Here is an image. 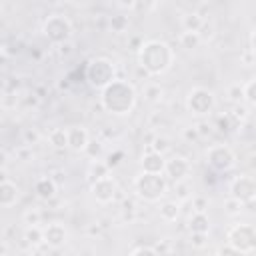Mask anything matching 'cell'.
<instances>
[{"mask_svg":"<svg viewBox=\"0 0 256 256\" xmlns=\"http://www.w3.org/2000/svg\"><path fill=\"white\" fill-rule=\"evenodd\" d=\"M138 102V92L132 82L114 78L100 90V104L108 114L114 116H128Z\"/></svg>","mask_w":256,"mask_h":256,"instance_id":"6da1fadb","label":"cell"},{"mask_svg":"<svg viewBox=\"0 0 256 256\" xmlns=\"http://www.w3.org/2000/svg\"><path fill=\"white\" fill-rule=\"evenodd\" d=\"M174 62V50L168 42L164 40H146L138 48V66L150 74V76H160L170 70Z\"/></svg>","mask_w":256,"mask_h":256,"instance_id":"7a4b0ae2","label":"cell"},{"mask_svg":"<svg viewBox=\"0 0 256 256\" xmlns=\"http://www.w3.org/2000/svg\"><path fill=\"white\" fill-rule=\"evenodd\" d=\"M134 192L144 202H160V198H164L166 192H168L166 176L150 174V172H140L134 178Z\"/></svg>","mask_w":256,"mask_h":256,"instance_id":"3957f363","label":"cell"},{"mask_svg":"<svg viewBox=\"0 0 256 256\" xmlns=\"http://www.w3.org/2000/svg\"><path fill=\"white\" fill-rule=\"evenodd\" d=\"M116 78V66L110 58H104V56H96L92 58L88 64H86V70H84V80L96 88V90H102L106 84H110L112 80Z\"/></svg>","mask_w":256,"mask_h":256,"instance_id":"277c9868","label":"cell"},{"mask_svg":"<svg viewBox=\"0 0 256 256\" xmlns=\"http://www.w3.org/2000/svg\"><path fill=\"white\" fill-rule=\"evenodd\" d=\"M42 34H44V38L50 44L58 46L62 42L72 40L74 26H72V22H70L68 16H64V14H50L44 20V24H42Z\"/></svg>","mask_w":256,"mask_h":256,"instance_id":"5b68a950","label":"cell"},{"mask_svg":"<svg viewBox=\"0 0 256 256\" xmlns=\"http://www.w3.org/2000/svg\"><path fill=\"white\" fill-rule=\"evenodd\" d=\"M226 242L238 252V254H252L256 250V228L246 222H238L228 228Z\"/></svg>","mask_w":256,"mask_h":256,"instance_id":"8992f818","label":"cell"},{"mask_svg":"<svg viewBox=\"0 0 256 256\" xmlns=\"http://www.w3.org/2000/svg\"><path fill=\"white\" fill-rule=\"evenodd\" d=\"M214 106H216V96L212 90L204 86H194L186 96V110L192 116H206L214 110Z\"/></svg>","mask_w":256,"mask_h":256,"instance_id":"52a82bcc","label":"cell"},{"mask_svg":"<svg viewBox=\"0 0 256 256\" xmlns=\"http://www.w3.org/2000/svg\"><path fill=\"white\" fill-rule=\"evenodd\" d=\"M206 162L214 172H230L238 158L228 144H212L206 150Z\"/></svg>","mask_w":256,"mask_h":256,"instance_id":"ba28073f","label":"cell"},{"mask_svg":"<svg viewBox=\"0 0 256 256\" xmlns=\"http://www.w3.org/2000/svg\"><path fill=\"white\" fill-rule=\"evenodd\" d=\"M228 192H230L232 198L240 200L242 204H252L254 198H256V182H254L252 176L240 174V176H236V178L230 182Z\"/></svg>","mask_w":256,"mask_h":256,"instance_id":"9c48e42d","label":"cell"},{"mask_svg":"<svg viewBox=\"0 0 256 256\" xmlns=\"http://www.w3.org/2000/svg\"><path fill=\"white\" fill-rule=\"evenodd\" d=\"M90 192H92V196H94L96 202H100V204H110V202H114L116 196H118V182L108 174V176H104V178H98V180L90 182Z\"/></svg>","mask_w":256,"mask_h":256,"instance_id":"30bf717a","label":"cell"},{"mask_svg":"<svg viewBox=\"0 0 256 256\" xmlns=\"http://www.w3.org/2000/svg\"><path fill=\"white\" fill-rule=\"evenodd\" d=\"M164 174L172 182L184 180L190 174V162H188V158H184V156H172V158L164 160Z\"/></svg>","mask_w":256,"mask_h":256,"instance_id":"8fae6325","label":"cell"},{"mask_svg":"<svg viewBox=\"0 0 256 256\" xmlns=\"http://www.w3.org/2000/svg\"><path fill=\"white\" fill-rule=\"evenodd\" d=\"M42 236H44V244L48 248H60L66 244L68 238V230L62 222H50L46 228H42Z\"/></svg>","mask_w":256,"mask_h":256,"instance_id":"7c38bea8","label":"cell"},{"mask_svg":"<svg viewBox=\"0 0 256 256\" xmlns=\"http://www.w3.org/2000/svg\"><path fill=\"white\" fill-rule=\"evenodd\" d=\"M164 154H158L154 150H146L140 158V168L142 172H150V174H164Z\"/></svg>","mask_w":256,"mask_h":256,"instance_id":"4fadbf2b","label":"cell"},{"mask_svg":"<svg viewBox=\"0 0 256 256\" xmlns=\"http://www.w3.org/2000/svg\"><path fill=\"white\" fill-rule=\"evenodd\" d=\"M68 148L74 152H82L90 140V134L84 126H70L68 130Z\"/></svg>","mask_w":256,"mask_h":256,"instance_id":"5bb4252c","label":"cell"},{"mask_svg":"<svg viewBox=\"0 0 256 256\" xmlns=\"http://www.w3.org/2000/svg\"><path fill=\"white\" fill-rule=\"evenodd\" d=\"M34 192H36V196H38L40 200L48 202V200H52V198L56 196L58 184H56V180H54L52 176H40V178L34 182Z\"/></svg>","mask_w":256,"mask_h":256,"instance_id":"9a60e30c","label":"cell"},{"mask_svg":"<svg viewBox=\"0 0 256 256\" xmlns=\"http://www.w3.org/2000/svg\"><path fill=\"white\" fill-rule=\"evenodd\" d=\"M18 200H20V188L10 180H2L0 182V206H14Z\"/></svg>","mask_w":256,"mask_h":256,"instance_id":"2e32d148","label":"cell"},{"mask_svg":"<svg viewBox=\"0 0 256 256\" xmlns=\"http://www.w3.org/2000/svg\"><path fill=\"white\" fill-rule=\"evenodd\" d=\"M188 230L190 232H202L208 234L210 232V218L206 212H194L188 216Z\"/></svg>","mask_w":256,"mask_h":256,"instance_id":"e0dca14e","label":"cell"},{"mask_svg":"<svg viewBox=\"0 0 256 256\" xmlns=\"http://www.w3.org/2000/svg\"><path fill=\"white\" fill-rule=\"evenodd\" d=\"M158 214H160V218L164 222H176L178 216H180V202H176V200L162 202L160 208H158Z\"/></svg>","mask_w":256,"mask_h":256,"instance_id":"ac0fdd59","label":"cell"},{"mask_svg":"<svg viewBox=\"0 0 256 256\" xmlns=\"http://www.w3.org/2000/svg\"><path fill=\"white\" fill-rule=\"evenodd\" d=\"M22 240H24L28 246H32V248L44 244V236H42V228H40V224L26 226L24 232H22Z\"/></svg>","mask_w":256,"mask_h":256,"instance_id":"d6986e66","label":"cell"},{"mask_svg":"<svg viewBox=\"0 0 256 256\" xmlns=\"http://www.w3.org/2000/svg\"><path fill=\"white\" fill-rule=\"evenodd\" d=\"M48 142L54 150H66L68 148V132L64 128H54L48 134Z\"/></svg>","mask_w":256,"mask_h":256,"instance_id":"ffe728a7","label":"cell"},{"mask_svg":"<svg viewBox=\"0 0 256 256\" xmlns=\"http://www.w3.org/2000/svg\"><path fill=\"white\" fill-rule=\"evenodd\" d=\"M180 22H182V28L186 32H198L200 26L204 24V18L198 12H186V14H182V20Z\"/></svg>","mask_w":256,"mask_h":256,"instance_id":"44dd1931","label":"cell"},{"mask_svg":"<svg viewBox=\"0 0 256 256\" xmlns=\"http://www.w3.org/2000/svg\"><path fill=\"white\" fill-rule=\"evenodd\" d=\"M108 172H110V168L106 166V162H102V160H92L90 162V166H88V180L90 182H94V180H98V178H104V176H108Z\"/></svg>","mask_w":256,"mask_h":256,"instance_id":"7402d4cb","label":"cell"},{"mask_svg":"<svg viewBox=\"0 0 256 256\" xmlns=\"http://www.w3.org/2000/svg\"><path fill=\"white\" fill-rule=\"evenodd\" d=\"M178 44H180V48H184V50H196L200 44H202V40H200V36H198V32H182L180 36H178Z\"/></svg>","mask_w":256,"mask_h":256,"instance_id":"603a6c76","label":"cell"},{"mask_svg":"<svg viewBox=\"0 0 256 256\" xmlns=\"http://www.w3.org/2000/svg\"><path fill=\"white\" fill-rule=\"evenodd\" d=\"M128 26H130V18L124 16V14H114V16L108 18V28H110L114 34H122V32H126Z\"/></svg>","mask_w":256,"mask_h":256,"instance_id":"cb8c5ba5","label":"cell"},{"mask_svg":"<svg viewBox=\"0 0 256 256\" xmlns=\"http://www.w3.org/2000/svg\"><path fill=\"white\" fill-rule=\"evenodd\" d=\"M144 98H146L150 104H158V102L164 98V90H162V86L156 84V82L146 84V86H144Z\"/></svg>","mask_w":256,"mask_h":256,"instance_id":"d4e9b609","label":"cell"},{"mask_svg":"<svg viewBox=\"0 0 256 256\" xmlns=\"http://www.w3.org/2000/svg\"><path fill=\"white\" fill-rule=\"evenodd\" d=\"M148 148L154 150V152H158V154H166V152L172 148V144H170V138H168V136L154 134V138H152V142L148 144Z\"/></svg>","mask_w":256,"mask_h":256,"instance_id":"484cf974","label":"cell"},{"mask_svg":"<svg viewBox=\"0 0 256 256\" xmlns=\"http://www.w3.org/2000/svg\"><path fill=\"white\" fill-rule=\"evenodd\" d=\"M242 102L248 106L256 104V80H248L246 84H242Z\"/></svg>","mask_w":256,"mask_h":256,"instance_id":"4316f807","label":"cell"},{"mask_svg":"<svg viewBox=\"0 0 256 256\" xmlns=\"http://www.w3.org/2000/svg\"><path fill=\"white\" fill-rule=\"evenodd\" d=\"M230 116H232V120H236V122H244V120H248L250 118V106L248 104H244V102H238V104H234V108H232V112H230Z\"/></svg>","mask_w":256,"mask_h":256,"instance_id":"83f0119b","label":"cell"},{"mask_svg":"<svg viewBox=\"0 0 256 256\" xmlns=\"http://www.w3.org/2000/svg\"><path fill=\"white\" fill-rule=\"evenodd\" d=\"M174 192H176V200L178 202H188L190 200V184L186 182V178L174 182Z\"/></svg>","mask_w":256,"mask_h":256,"instance_id":"f1b7e54d","label":"cell"},{"mask_svg":"<svg viewBox=\"0 0 256 256\" xmlns=\"http://www.w3.org/2000/svg\"><path fill=\"white\" fill-rule=\"evenodd\" d=\"M102 142H98V140H88V144H86V148L82 150L90 160H96V158H100V154H102Z\"/></svg>","mask_w":256,"mask_h":256,"instance_id":"f546056e","label":"cell"},{"mask_svg":"<svg viewBox=\"0 0 256 256\" xmlns=\"http://www.w3.org/2000/svg\"><path fill=\"white\" fill-rule=\"evenodd\" d=\"M22 222L26 226H34V224H40L42 222V212L38 208H28L24 214H22Z\"/></svg>","mask_w":256,"mask_h":256,"instance_id":"4dcf8cb0","label":"cell"},{"mask_svg":"<svg viewBox=\"0 0 256 256\" xmlns=\"http://www.w3.org/2000/svg\"><path fill=\"white\" fill-rule=\"evenodd\" d=\"M242 206H244V204H242L240 200L232 198V196H228V198L224 200V212H226L228 216H236V214H240Z\"/></svg>","mask_w":256,"mask_h":256,"instance_id":"1f68e13d","label":"cell"},{"mask_svg":"<svg viewBox=\"0 0 256 256\" xmlns=\"http://www.w3.org/2000/svg\"><path fill=\"white\" fill-rule=\"evenodd\" d=\"M20 104V92H4L0 106L2 108H16Z\"/></svg>","mask_w":256,"mask_h":256,"instance_id":"d6a6232c","label":"cell"},{"mask_svg":"<svg viewBox=\"0 0 256 256\" xmlns=\"http://www.w3.org/2000/svg\"><path fill=\"white\" fill-rule=\"evenodd\" d=\"M226 96H228V100H230L232 104L242 102V84H230V86L226 88Z\"/></svg>","mask_w":256,"mask_h":256,"instance_id":"836d02e7","label":"cell"},{"mask_svg":"<svg viewBox=\"0 0 256 256\" xmlns=\"http://www.w3.org/2000/svg\"><path fill=\"white\" fill-rule=\"evenodd\" d=\"M22 140H24V144L34 146V144L40 142V134H38L36 128H24V130H22Z\"/></svg>","mask_w":256,"mask_h":256,"instance_id":"e575fe53","label":"cell"},{"mask_svg":"<svg viewBox=\"0 0 256 256\" xmlns=\"http://www.w3.org/2000/svg\"><path fill=\"white\" fill-rule=\"evenodd\" d=\"M232 122H234V120H232L230 114H222V116L218 118V122H216V130L226 134V132H230V128H232Z\"/></svg>","mask_w":256,"mask_h":256,"instance_id":"d590c367","label":"cell"},{"mask_svg":"<svg viewBox=\"0 0 256 256\" xmlns=\"http://www.w3.org/2000/svg\"><path fill=\"white\" fill-rule=\"evenodd\" d=\"M208 242V234H202V232H190V244L192 248H204Z\"/></svg>","mask_w":256,"mask_h":256,"instance_id":"8d00e7d4","label":"cell"},{"mask_svg":"<svg viewBox=\"0 0 256 256\" xmlns=\"http://www.w3.org/2000/svg\"><path fill=\"white\" fill-rule=\"evenodd\" d=\"M122 158H124V152H122V150H114V152H110V154L106 156V166L112 170V168H116V166L122 162Z\"/></svg>","mask_w":256,"mask_h":256,"instance_id":"74e56055","label":"cell"},{"mask_svg":"<svg viewBox=\"0 0 256 256\" xmlns=\"http://www.w3.org/2000/svg\"><path fill=\"white\" fill-rule=\"evenodd\" d=\"M194 128H196V132H198V138H208V136H212V132H214V128H212L210 122H198Z\"/></svg>","mask_w":256,"mask_h":256,"instance_id":"f35d334b","label":"cell"},{"mask_svg":"<svg viewBox=\"0 0 256 256\" xmlns=\"http://www.w3.org/2000/svg\"><path fill=\"white\" fill-rule=\"evenodd\" d=\"M190 204H192V210L194 212H206L208 210V200L204 196H194L190 200Z\"/></svg>","mask_w":256,"mask_h":256,"instance_id":"ab89813d","label":"cell"},{"mask_svg":"<svg viewBox=\"0 0 256 256\" xmlns=\"http://www.w3.org/2000/svg\"><path fill=\"white\" fill-rule=\"evenodd\" d=\"M128 254H132V256H136V254H156V248L154 246H148V244H138V246L130 248Z\"/></svg>","mask_w":256,"mask_h":256,"instance_id":"60d3db41","label":"cell"},{"mask_svg":"<svg viewBox=\"0 0 256 256\" xmlns=\"http://www.w3.org/2000/svg\"><path fill=\"white\" fill-rule=\"evenodd\" d=\"M198 36H200L202 42H204V40H210V38L214 36V26L208 24V22H204V24L200 26V30H198Z\"/></svg>","mask_w":256,"mask_h":256,"instance_id":"b9f144b4","label":"cell"},{"mask_svg":"<svg viewBox=\"0 0 256 256\" xmlns=\"http://www.w3.org/2000/svg\"><path fill=\"white\" fill-rule=\"evenodd\" d=\"M180 136H182L186 142H196V140H200V138H198V132H196L194 126H186V128H182Z\"/></svg>","mask_w":256,"mask_h":256,"instance_id":"7bdbcfd3","label":"cell"},{"mask_svg":"<svg viewBox=\"0 0 256 256\" xmlns=\"http://www.w3.org/2000/svg\"><path fill=\"white\" fill-rule=\"evenodd\" d=\"M16 158H18V160H22V162L30 160V158H32V146H28V144H22V146L16 150Z\"/></svg>","mask_w":256,"mask_h":256,"instance_id":"ee69618b","label":"cell"},{"mask_svg":"<svg viewBox=\"0 0 256 256\" xmlns=\"http://www.w3.org/2000/svg\"><path fill=\"white\" fill-rule=\"evenodd\" d=\"M20 102L26 104V106H38L40 96L36 92H26V96H20Z\"/></svg>","mask_w":256,"mask_h":256,"instance_id":"f6af8a7d","label":"cell"},{"mask_svg":"<svg viewBox=\"0 0 256 256\" xmlns=\"http://www.w3.org/2000/svg\"><path fill=\"white\" fill-rule=\"evenodd\" d=\"M56 50H58V54L62 56V58H68L72 52H74V48H72V40H68V42H62V44H58L56 46Z\"/></svg>","mask_w":256,"mask_h":256,"instance_id":"bcb514c9","label":"cell"},{"mask_svg":"<svg viewBox=\"0 0 256 256\" xmlns=\"http://www.w3.org/2000/svg\"><path fill=\"white\" fill-rule=\"evenodd\" d=\"M4 92H20V80L18 78H10L4 86Z\"/></svg>","mask_w":256,"mask_h":256,"instance_id":"7dc6e473","label":"cell"},{"mask_svg":"<svg viewBox=\"0 0 256 256\" xmlns=\"http://www.w3.org/2000/svg\"><path fill=\"white\" fill-rule=\"evenodd\" d=\"M116 4H118V8H122V10H134L136 8V4H138V0H116Z\"/></svg>","mask_w":256,"mask_h":256,"instance_id":"c3c4849f","label":"cell"},{"mask_svg":"<svg viewBox=\"0 0 256 256\" xmlns=\"http://www.w3.org/2000/svg\"><path fill=\"white\" fill-rule=\"evenodd\" d=\"M8 62H10V54L6 52L4 46H0V70H4L8 66Z\"/></svg>","mask_w":256,"mask_h":256,"instance_id":"681fc988","label":"cell"},{"mask_svg":"<svg viewBox=\"0 0 256 256\" xmlns=\"http://www.w3.org/2000/svg\"><path fill=\"white\" fill-rule=\"evenodd\" d=\"M218 254H224V256H226V254H230V256H238V252H236L228 242H226V246H220V248H218Z\"/></svg>","mask_w":256,"mask_h":256,"instance_id":"f907efd6","label":"cell"},{"mask_svg":"<svg viewBox=\"0 0 256 256\" xmlns=\"http://www.w3.org/2000/svg\"><path fill=\"white\" fill-rule=\"evenodd\" d=\"M8 162H10V156H8V152H6L4 148H0V170H4V168L8 166Z\"/></svg>","mask_w":256,"mask_h":256,"instance_id":"816d5d0a","label":"cell"},{"mask_svg":"<svg viewBox=\"0 0 256 256\" xmlns=\"http://www.w3.org/2000/svg\"><path fill=\"white\" fill-rule=\"evenodd\" d=\"M154 248H156V254H160V252H172V246L168 242H158Z\"/></svg>","mask_w":256,"mask_h":256,"instance_id":"f5cc1de1","label":"cell"},{"mask_svg":"<svg viewBox=\"0 0 256 256\" xmlns=\"http://www.w3.org/2000/svg\"><path fill=\"white\" fill-rule=\"evenodd\" d=\"M142 42H144V40H140V38H138V36H134V38H132V40H130V48H132V50H136V52H138V48H140V46H142Z\"/></svg>","mask_w":256,"mask_h":256,"instance_id":"db71d44e","label":"cell"},{"mask_svg":"<svg viewBox=\"0 0 256 256\" xmlns=\"http://www.w3.org/2000/svg\"><path fill=\"white\" fill-rule=\"evenodd\" d=\"M10 252V246L6 240H0V254H8Z\"/></svg>","mask_w":256,"mask_h":256,"instance_id":"11a10c76","label":"cell"},{"mask_svg":"<svg viewBox=\"0 0 256 256\" xmlns=\"http://www.w3.org/2000/svg\"><path fill=\"white\" fill-rule=\"evenodd\" d=\"M58 88H60V90H68V88H70V82H68V78H62V80L58 82Z\"/></svg>","mask_w":256,"mask_h":256,"instance_id":"9f6ffc18","label":"cell"},{"mask_svg":"<svg viewBox=\"0 0 256 256\" xmlns=\"http://www.w3.org/2000/svg\"><path fill=\"white\" fill-rule=\"evenodd\" d=\"M44 2H48V4H56V2H60V0H44Z\"/></svg>","mask_w":256,"mask_h":256,"instance_id":"6f0895ef","label":"cell"},{"mask_svg":"<svg viewBox=\"0 0 256 256\" xmlns=\"http://www.w3.org/2000/svg\"><path fill=\"white\" fill-rule=\"evenodd\" d=\"M184 2H190L192 4V2H202V0H184Z\"/></svg>","mask_w":256,"mask_h":256,"instance_id":"680465c9","label":"cell"},{"mask_svg":"<svg viewBox=\"0 0 256 256\" xmlns=\"http://www.w3.org/2000/svg\"><path fill=\"white\" fill-rule=\"evenodd\" d=\"M60 2H74V0H60Z\"/></svg>","mask_w":256,"mask_h":256,"instance_id":"91938a15","label":"cell"}]
</instances>
